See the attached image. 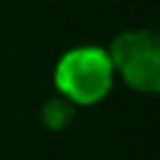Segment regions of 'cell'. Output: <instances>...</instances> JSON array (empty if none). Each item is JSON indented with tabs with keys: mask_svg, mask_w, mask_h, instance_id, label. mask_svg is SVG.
<instances>
[{
	"mask_svg": "<svg viewBox=\"0 0 160 160\" xmlns=\"http://www.w3.org/2000/svg\"><path fill=\"white\" fill-rule=\"evenodd\" d=\"M55 82L70 100L90 105L110 90V55L102 48H75L60 58L55 68Z\"/></svg>",
	"mask_w": 160,
	"mask_h": 160,
	"instance_id": "6da1fadb",
	"label": "cell"
},
{
	"mask_svg": "<svg viewBox=\"0 0 160 160\" xmlns=\"http://www.w3.org/2000/svg\"><path fill=\"white\" fill-rule=\"evenodd\" d=\"M122 78L145 92L160 85V38L150 30H130L112 40V58Z\"/></svg>",
	"mask_w": 160,
	"mask_h": 160,
	"instance_id": "7a4b0ae2",
	"label": "cell"
},
{
	"mask_svg": "<svg viewBox=\"0 0 160 160\" xmlns=\"http://www.w3.org/2000/svg\"><path fill=\"white\" fill-rule=\"evenodd\" d=\"M42 120H45V125L50 130H60L72 120V105L68 100L52 98V100H48L42 105Z\"/></svg>",
	"mask_w": 160,
	"mask_h": 160,
	"instance_id": "3957f363",
	"label": "cell"
}]
</instances>
